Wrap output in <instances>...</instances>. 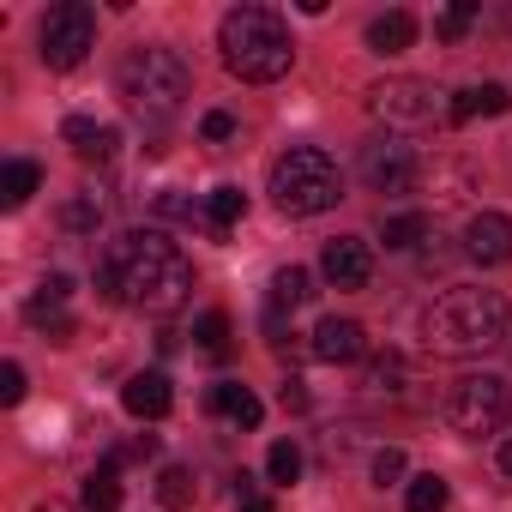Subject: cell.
<instances>
[{"instance_id":"6da1fadb","label":"cell","mask_w":512,"mask_h":512,"mask_svg":"<svg viewBox=\"0 0 512 512\" xmlns=\"http://www.w3.org/2000/svg\"><path fill=\"white\" fill-rule=\"evenodd\" d=\"M97 290L133 314L169 320L193 302V266L187 253L163 235V229H127L103 247L97 260Z\"/></svg>"},{"instance_id":"7a4b0ae2","label":"cell","mask_w":512,"mask_h":512,"mask_svg":"<svg viewBox=\"0 0 512 512\" xmlns=\"http://www.w3.org/2000/svg\"><path fill=\"white\" fill-rule=\"evenodd\" d=\"M506 296L500 290H482V284H452L440 290L428 308H422V350L428 356H482L506 338Z\"/></svg>"},{"instance_id":"3957f363","label":"cell","mask_w":512,"mask_h":512,"mask_svg":"<svg viewBox=\"0 0 512 512\" xmlns=\"http://www.w3.org/2000/svg\"><path fill=\"white\" fill-rule=\"evenodd\" d=\"M217 49H223V67H229L241 85H272V79H284L290 61H296L290 25H284L272 7H229L223 25H217Z\"/></svg>"},{"instance_id":"277c9868","label":"cell","mask_w":512,"mask_h":512,"mask_svg":"<svg viewBox=\"0 0 512 512\" xmlns=\"http://www.w3.org/2000/svg\"><path fill=\"white\" fill-rule=\"evenodd\" d=\"M115 85H121V97H127L133 115H145V121H169V115L187 103L193 73H187V61H181L175 49L145 43V49H133V55L115 67Z\"/></svg>"},{"instance_id":"5b68a950","label":"cell","mask_w":512,"mask_h":512,"mask_svg":"<svg viewBox=\"0 0 512 512\" xmlns=\"http://www.w3.org/2000/svg\"><path fill=\"white\" fill-rule=\"evenodd\" d=\"M272 199L284 217H320L344 199V175L320 145H290L272 163Z\"/></svg>"},{"instance_id":"8992f818","label":"cell","mask_w":512,"mask_h":512,"mask_svg":"<svg viewBox=\"0 0 512 512\" xmlns=\"http://www.w3.org/2000/svg\"><path fill=\"white\" fill-rule=\"evenodd\" d=\"M512 416V386L500 374H464L446 398V428L464 434V440H482V434H500Z\"/></svg>"},{"instance_id":"52a82bcc","label":"cell","mask_w":512,"mask_h":512,"mask_svg":"<svg viewBox=\"0 0 512 512\" xmlns=\"http://www.w3.org/2000/svg\"><path fill=\"white\" fill-rule=\"evenodd\" d=\"M91 49H97V13L85 7V0H61V7H49V19L37 25V55H43V67L73 73Z\"/></svg>"},{"instance_id":"ba28073f","label":"cell","mask_w":512,"mask_h":512,"mask_svg":"<svg viewBox=\"0 0 512 512\" xmlns=\"http://www.w3.org/2000/svg\"><path fill=\"white\" fill-rule=\"evenodd\" d=\"M368 115L386 121V127L416 133V127H434V121L446 115V103H440V91H434L428 79H380V85L368 91Z\"/></svg>"},{"instance_id":"9c48e42d","label":"cell","mask_w":512,"mask_h":512,"mask_svg":"<svg viewBox=\"0 0 512 512\" xmlns=\"http://www.w3.org/2000/svg\"><path fill=\"white\" fill-rule=\"evenodd\" d=\"M362 181L374 193H410L416 187V151L404 139H368L362 145Z\"/></svg>"},{"instance_id":"30bf717a","label":"cell","mask_w":512,"mask_h":512,"mask_svg":"<svg viewBox=\"0 0 512 512\" xmlns=\"http://www.w3.org/2000/svg\"><path fill=\"white\" fill-rule=\"evenodd\" d=\"M320 272H326L332 290H362V284L374 278V253H368L362 235H338V241H326V253H320Z\"/></svg>"},{"instance_id":"8fae6325","label":"cell","mask_w":512,"mask_h":512,"mask_svg":"<svg viewBox=\"0 0 512 512\" xmlns=\"http://www.w3.org/2000/svg\"><path fill=\"white\" fill-rule=\"evenodd\" d=\"M464 253L476 266H506L512 260V217L506 211H476L464 223Z\"/></svg>"},{"instance_id":"7c38bea8","label":"cell","mask_w":512,"mask_h":512,"mask_svg":"<svg viewBox=\"0 0 512 512\" xmlns=\"http://www.w3.org/2000/svg\"><path fill=\"white\" fill-rule=\"evenodd\" d=\"M314 356H320V362H362V356H368V332H362L356 320H338V314H332V320L314 326Z\"/></svg>"},{"instance_id":"4fadbf2b","label":"cell","mask_w":512,"mask_h":512,"mask_svg":"<svg viewBox=\"0 0 512 512\" xmlns=\"http://www.w3.org/2000/svg\"><path fill=\"white\" fill-rule=\"evenodd\" d=\"M121 404H127L139 422H157V416H169V404H175V392H169V374H157V368L133 374V380L121 386Z\"/></svg>"},{"instance_id":"5bb4252c","label":"cell","mask_w":512,"mask_h":512,"mask_svg":"<svg viewBox=\"0 0 512 512\" xmlns=\"http://www.w3.org/2000/svg\"><path fill=\"white\" fill-rule=\"evenodd\" d=\"M61 139L85 157V163H109L115 157V145H121V133L115 127H103V121H85V115H73L67 127H61Z\"/></svg>"},{"instance_id":"9a60e30c","label":"cell","mask_w":512,"mask_h":512,"mask_svg":"<svg viewBox=\"0 0 512 512\" xmlns=\"http://www.w3.org/2000/svg\"><path fill=\"white\" fill-rule=\"evenodd\" d=\"M205 404H211L217 416H229L235 428H260V416H266V410H260V398H253L241 380H217V386L205 392Z\"/></svg>"},{"instance_id":"2e32d148","label":"cell","mask_w":512,"mask_h":512,"mask_svg":"<svg viewBox=\"0 0 512 512\" xmlns=\"http://www.w3.org/2000/svg\"><path fill=\"white\" fill-rule=\"evenodd\" d=\"M506 103H512V97H506V85H494V79H488V85L458 91V97L446 103V121H452V127H464V121H476V115H506Z\"/></svg>"},{"instance_id":"e0dca14e","label":"cell","mask_w":512,"mask_h":512,"mask_svg":"<svg viewBox=\"0 0 512 512\" xmlns=\"http://www.w3.org/2000/svg\"><path fill=\"white\" fill-rule=\"evenodd\" d=\"M416 43V19L410 13H380L374 25H368V49L374 55H404Z\"/></svg>"},{"instance_id":"ac0fdd59","label":"cell","mask_w":512,"mask_h":512,"mask_svg":"<svg viewBox=\"0 0 512 512\" xmlns=\"http://www.w3.org/2000/svg\"><path fill=\"white\" fill-rule=\"evenodd\" d=\"M241 217H247V193H241V187H211V193H205V229H211L217 241H223Z\"/></svg>"},{"instance_id":"d6986e66","label":"cell","mask_w":512,"mask_h":512,"mask_svg":"<svg viewBox=\"0 0 512 512\" xmlns=\"http://www.w3.org/2000/svg\"><path fill=\"white\" fill-rule=\"evenodd\" d=\"M37 181H43V175H37V163L13 157L7 169H0V205H7V211H19V205H25V199L37 193Z\"/></svg>"},{"instance_id":"ffe728a7","label":"cell","mask_w":512,"mask_h":512,"mask_svg":"<svg viewBox=\"0 0 512 512\" xmlns=\"http://www.w3.org/2000/svg\"><path fill=\"white\" fill-rule=\"evenodd\" d=\"M193 494H199V482H193L187 464H163V470H157V500H163L169 512H187Z\"/></svg>"},{"instance_id":"44dd1931","label":"cell","mask_w":512,"mask_h":512,"mask_svg":"<svg viewBox=\"0 0 512 512\" xmlns=\"http://www.w3.org/2000/svg\"><path fill=\"white\" fill-rule=\"evenodd\" d=\"M380 241H386L392 253H404V247L428 241V217H422V211H398V217H386V223H380Z\"/></svg>"},{"instance_id":"7402d4cb","label":"cell","mask_w":512,"mask_h":512,"mask_svg":"<svg viewBox=\"0 0 512 512\" xmlns=\"http://www.w3.org/2000/svg\"><path fill=\"white\" fill-rule=\"evenodd\" d=\"M314 296V278L302 272V266H284V272H272V308L284 314V308H302Z\"/></svg>"},{"instance_id":"603a6c76","label":"cell","mask_w":512,"mask_h":512,"mask_svg":"<svg viewBox=\"0 0 512 512\" xmlns=\"http://www.w3.org/2000/svg\"><path fill=\"white\" fill-rule=\"evenodd\" d=\"M115 506H121V482H115L109 464H97L85 476V512H115Z\"/></svg>"},{"instance_id":"cb8c5ba5","label":"cell","mask_w":512,"mask_h":512,"mask_svg":"<svg viewBox=\"0 0 512 512\" xmlns=\"http://www.w3.org/2000/svg\"><path fill=\"white\" fill-rule=\"evenodd\" d=\"M476 19H482V7H476V0H452L446 13H434V37H440V43H458V37L476 25Z\"/></svg>"},{"instance_id":"d4e9b609","label":"cell","mask_w":512,"mask_h":512,"mask_svg":"<svg viewBox=\"0 0 512 512\" xmlns=\"http://www.w3.org/2000/svg\"><path fill=\"white\" fill-rule=\"evenodd\" d=\"M446 494H452V488L428 470V476H416V482L404 488V506H410V512H446Z\"/></svg>"},{"instance_id":"484cf974","label":"cell","mask_w":512,"mask_h":512,"mask_svg":"<svg viewBox=\"0 0 512 512\" xmlns=\"http://www.w3.org/2000/svg\"><path fill=\"white\" fill-rule=\"evenodd\" d=\"M266 476H272L278 488H290V482L302 476V446H296V440H278V446L266 452Z\"/></svg>"},{"instance_id":"4316f807","label":"cell","mask_w":512,"mask_h":512,"mask_svg":"<svg viewBox=\"0 0 512 512\" xmlns=\"http://www.w3.org/2000/svg\"><path fill=\"white\" fill-rule=\"evenodd\" d=\"M193 338H199V350H205L211 362H223V356H229V314H205V320L193 326Z\"/></svg>"},{"instance_id":"83f0119b","label":"cell","mask_w":512,"mask_h":512,"mask_svg":"<svg viewBox=\"0 0 512 512\" xmlns=\"http://www.w3.org/2000/svg\"><path fill=\"white\" fill-rule=\"evenodd\" d=\"M61 223H67V229H97V223H103V199H97V193H73L67 211H61Z\"/></svg>"},{"instance_id":"f1b7e54d","label":"cell","mask_w":512,"mask_h":512,"mask_svg":"<svg viewBox=\"0 0 512 512\" xmlns=\"http://www.w3.org/2000/svg\"><path fill=\"white\" fill-rule=\"evenodd\" d=\"M25 320H31V326H43V332H49V344H67V338H73V320H67L61 308H25Z\"/></svg>"},{"instance_id":"f546056e","label":"cell","mask_w":512,"mask_h":512,"mask_svg":"<svg viewBox=\"0 0 512 512\" xmlns=\"http://www.w3.org/2000/svg\"><path fill=\"white\" fill-rule=\"evenodd\" d=\"M151 452H157V434H139V440L109 446V452H103V464H109V470H121V464H133V458H151Z\"/></svg>"},{"instance_id":"4dcf8cb0","label":"cell","mask_w":512,"mask_h":512,"mask_svg":"<svg viewBox=\"0 0 512 512\" xmlns=\"http://www.w3.org/2000/svg\"><path fill=\"white\" fill-rule=\"evenodd\" d=\"M404 470H410V464H404V452H398V446H380V452H374V488L404 482Z\"/></svg>"},{"instance_id":"1f68e13d","label":"cell","mask_w":512,"mask_h":512,"mask_svg":"<svg viewBox=\"0 0 512 512\" xmlns=\"http://www.w3.org/2000/svg\"><path fill=\"white\" fill-rule=\"evenodd\" d=\"M235 482H241V488H235V512H278V506H272V494H260V482H253L247 470H241Z\"/></svg>"},{"instance_id":"d6a6232c","label":"cell","mask_w":512,"mask_h":512,"mask_svg":"<svg viewBox=\"0 0 512 512\" xmlns=\"http://www.w3.org/2000/svg\"><path fill=\"white\" fill-rule=\"evenodd\" d=\"M67 296H73V278H61V272H55V278H43V284H37V296H31L25 308H61Z\"/></svg>"},{"instance_id":"836d02e7","label":"cell","mask_w":512,"mask_h":512,"mask_svg":"<svg viewBox=\"0 0 512 512\" xmlns=\"http://www.w3.org/2000/svg\"><path fill=\"white\" fill-rule=\"evenodd\" d=\"M398 380H404V362H398V356H380V362L368 368V392H398Z\"/></svg>"},{"instance_id":"e575fe53","label":"cell","mask_w":512,"mask_h":512,"mask_svg":"<svg viewBox=\"0 0 512 512\" xmlns=\"http://www.w3.org/2000/svg\"><path fill=\"white\" fill-rule=\"evenodd\" d=\"M19 398H25V368L0 362V404H19Z\"/></svg>"},{"instance_id":"d590c367","label":"cell","mask_w":512,"mask_h":512,"mask_svg":"<svg viewBox=\"0 0 512 512\" xmlns=\"http://www.w3.org/2000/svg\"><path fill=\"white\" fill-rule=\"evenodd\" d=\"M199 133H205V139L217 145V139H229V133H235V115H229V109H211V115L199 121Z\"/></svg>"},{"instance_id":"8d00e7d4","label":"cell","mask_w":512,"mask_h":512,"mask_svg":"<svg viewBox=\"0 0 512 512\" xmlns=\"http://www.w3.org/2000/svg\"><path fill=\"white\" fill-rule=\"evenodd\" d=\"M278 404H284V410H308V386H302V380H284V386H278Z\"/></svg>"},{"instance_id":"74e56055","label":"cell","mask_w":512,"mask_h":512,"mask_svg":"<svg viewBox=\"0 0 512 512\" xmlns=\"http://www.w3.org/2000/svg\"><path fill=\"white\" fill-rule=\"evenodd\" d=\"M157 211H163V217H193V205H187L181 193H163V199H157Z\"/></svg>"},{"instance_id":"f35d334b","label":"cell","mask_w":512,"mask_h":512,"mask_svg":"<svg viewBox=\"0 0 512 512\" xmlns=\"http://www.w3.org/2000/svg\"><path fill=\"white\" fill-rule=\"evenodd\" d=\"M500 470L512 476V440H500Z\"/></svg>"},{"instance_id":"ab89813d","label":"cell","mask_w":512,"mask_h":512,"mask_svg":"<svg viewBox=\"0 0 512 512\" xmlns=\"http://www.w3.org/2000/svg\"><path fill=\"white\" fill-rule=\"evenodd\" d=\"M37 512H79V506H61V500H43Z\"/></svg>"}]
</instances>
